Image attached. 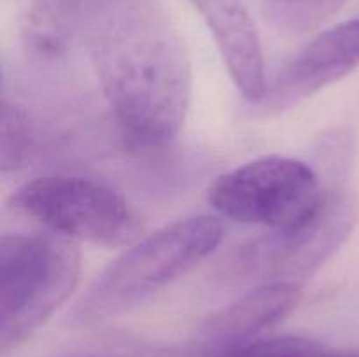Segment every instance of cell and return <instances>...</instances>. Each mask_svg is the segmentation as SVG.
I'll use <instances>...</instances> for the list:
<instances>
[{
	"label": "cell",
	"mask_w": 359,
	"mask_h": 357,
	"mask_svg": "<svg viewBox=\"0 0 359 357\" xmlns=\"http://www.w3.org/2000/svg\"><path fill=\"white\" fill-rule=\"evenodd\" d=\"M81 34L126 140L139 147L174 140L191 104L193 72L167 16L151 0H83Z\"/></svg>",
	"instance_id": "cell-1"
},
{
	"label": "cell",
	"mask_w": 359,
	"mask_h": 357,
	"mask_svg": "<svg viewBox=\"0 0 359 357\" xmlns=\"http://www.w3.org/2000/svg\"><path fill=\"white\" fill-rule=\"evenodd\" d=\"M221 237L217 219L193 216L140 238L93 280L77 303L74 318L93 324L139 307L203 261Z\"/></svg>",
	"instance_id": "cell-2"
},
{
	"label": "cell",
	"mask_w": 359,
	"mask_h": 357,
	"mask_svg": "<svg viewBox=\"0 0 359 357\" xmlns=\"http://www.w3.org/2000/svg\"><path fill=\"white\" fill-rule=\"evenodd\" d=\"M81 252L62 234L11 233L0 240V352L23 345L76 289Z\"/></svg>",
	"instance_id": "cell-3"
},
{
	"label": "cell",
	"mask_w": 359,
	"mask_h": 357,
	"mask_svg": "<svg viewBox=\"0 0 359 357\" xmlns=\"http://www.w3.org/2000/svg\"><path fill=\"white\" fill-rule=\"evenodd\" d=\"M11 206L46 231L70 240L118 247L133 244L142 224L114 188L84 175H41L13 192Z\"/></svg>",
	"instance_id": "cell-4"
},
{
	"label": "cell",
	"mask_w": 359,
	"mask_h": 357,
	"mask_svg": "<svg viewBox=\"0 0 359 357\" xmlns=\"http://www.w3.org/2000/svg\"><path fill=\"white\" fill-rule=\"evenodd\" d=\"M325 198L311 164L277 154L256 158L219 175L209 189V203L221 216L270 231L309 223Z\"/></svg>",
	"instance_id": "cell-5"
},
{
	"label": "cell",
	"mask_w": 359,
	"mask_h": 357,
	"mask_svg": "<svg viewBox=\"0 0 359 357\" xmlns=\"http://www.w3.org/2000/svg\"><path fill=\"white\" fill-rule=\"evenodd\" d=\"M359 219V202L342 188L326 192L321 210L298 227L270 231L230 258L228 279L238 284L294 282L304 286L351 237Z\"/></svg>",
	"instance_id": "cell-6"
},
{
	"label": "cell",
	"mask_w": 359,
	"mask_h": 357,
	"mask_svg": "<svg viewBox=\"0 0 359 357\" xmlns=\"http://www.w3.org/2000/svg\"><path fill=\"white\" fill-rule=\"evenodd\" d=\"M359 66V18L330 27L291 56L259 105L280 112L344 79Z\"/></svg>",
	"instance_id": "cell-7"
},
{
	"label": "cell",
	"mask_w": 359,
	"mask_h": 357,
	"mask_svg": "<svg viewBox=\"0 0 359 357\" xmlns=\"http://www.w3.org/2000/svg\"><path fill=\"white\" fill-rule=\"evenodd\" d=\"M302 287L294 282L255 286L205 322L203 336L209 346L230 345L263 336V332L284 321L297 308Z\"/></svg>",
	"instance_id": "cell-8"
},
{
	"label": "cell",
	"mask_w": 359,
	"mask_h": 357,
	"mask_svg": "<svg viewBox=\"0 0 359 357\" xmlns=\"http://www.w3.org/2000/svg\"><path fill=\"white\" fill-rule=\"evenodd\" d=\"M205 357H359V349L340 350L305 336L280 335L209 346Z\"/></svg>",
	"instance_id": "cell-9"
},
{
	"label": "cell",
	"mask_w": 359,
	"mask_h": 357,
	"mask_svg": "<svg viewBox=\"0 0 359 357\" xmlns=\"http://www.w3.org/2000/svg\"><path fill=\"white\" fill-rule=\"evenodd\" d=\"M37 130L23 105L2 98L0 112V168L2 174L27 167L37 153Z\"/></svg>",
	"instance_id": "cell-10"
},
{
	"label": "cell",
	"mask_w": 359,
	"mask_h": 357,
	"mask_svg": "<svg viewBox=\"0 0 359 357\" xmlns=\"http://www.w3.org/2000/svg\"><path fill=\"white\" fill-rule=\"evenodd\" d=\"M347 0H266V14L273 28L284 35H305L318 30Z\"/></svg>",
	"instance_id": "cell-11"
},
{
	"label": "cell",
	"mask_w": 359,
	"mask_h": 357,
	"mask_svg": "<svg viewBox=\"0 0 359 357\" xmlns=\"http://www.w3.org/2000/svg\"><path fill=\"white\" fill-rule=\"evenodd\" d=\"M193 4H195V7L198 9V13H203V10L210 9V7L217 6V4H221L223 0H191Z\"/></svg>",
	"instance_id": "cell-12"
}]
</instances>
